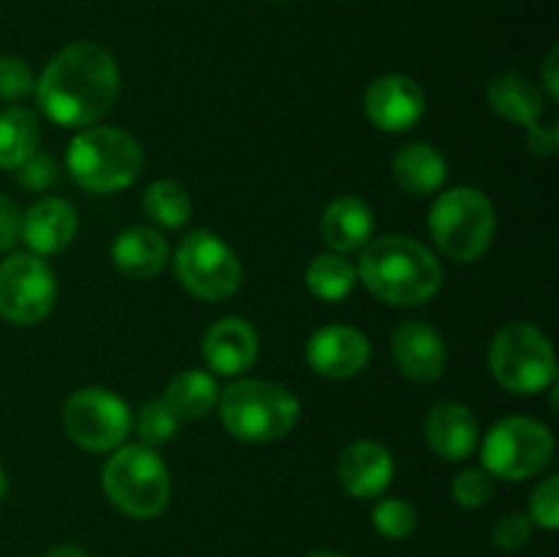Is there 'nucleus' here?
Segmentation results:
<instances>
[{
	"mask_svg": "<svg viewBox=\"0 0 559 557\" xmlns=\"http://www.w3.org/2000/svg\"><path fill=\"white\" fill-rule=\"evenodd\" d=\"M52 268L38 254H11L0 262V317L14 325H36L52 311Z\"/></svg>",
	"mask_w": 559,
	"mask_h": 557,
	"instance_id": "11",
	"label": "nucleus"
},
{
	"mask_svg": "<svg viewBox=\"0 0 559 557\" xmlns=\"http://www.w3.org/2000/svg\"><path fill=\"white\" fill-rule=\"evenodd\" d=\"M393 178L404 191L415 197H429L445 186V156L429 142H409L393 158Z\"/></svg>",
	"mask_w": 559,
	"mask_h": 557,
	"instance_id": "21",
	"label": "nucleus"
},
{
	"mask_svg": "<svg viewBox=\"0 0 559 557\" xmlns=\"http://www.w3.org/2000/svg\"><path fill=\"white\" fill-rule=\"evenodd\" d=\"M22 213L11 197L0 194V251H9L20 240Z\"/></svg>",
	"mask_w": 559,
	"mask_h": 557,
	"instance_id": "34",
	"label": "nucleus"
},
{
	"mask_svg": "<svg viewBox=\"0 0 559 557\" xmlns=\"http://www.w3.org/2000/svg\"><path fill=\"white\" fill-rule=\"evenodd\" d=\"M142 208H145V213L153 222L169 229L183 227L191 218V211H194L189 191H186L178 180L169 178L153 180V183L147 186L145 197H142Z\"/></svg>",
	"mask_w": 559,
	"mask_h": 557,
	"instance_id": "26",
	"label": "nucleus"
},
{
	"mask_svg": "<svg viewBox=\"0 0 559 557\" xmlns=\"http://www.w3.org/2000/svg\"><path fill=\"white\" fill-rule=\"evenodd\" d=\"M320 233L336 254H353V251H360L371 240L374 213L360 197H338L322 213Z\"/></svg>",
	"mask_w": 559,
	"mask_h": 557,
	"instance_id": "19",
	"label": "nucleus"
},
{
	"mask_svg": "<svg viewBox=\"0 0 559 557\" xmlns=\"http://www.w3.org/2000/svg\"><path fill=\"white\" fill-rule=\"evenodd\" d=\"M102 486L118 511L134 519H153L169 502V473L151 446H120L104 464Z\"/></svg>",
	"mask_w": 559,
	"mask_h": 557,
	"instance_id": "6",
	"label": "nucleus"
},
{
	"mask_svg": "<svg viewBox=\"0 0 559 557\" xmlns=\"http://www.w3.org/2000/svg\"><path fill=\"white\" fill-rule=\"evenodd\" d=\"M426 442L445 462H462L478 446V420L459 402H440L426 415Z\"/></svg>",
	"mask_w": 559,
	"mask_h": 557,
	"instance_id": "18",
	"label": "nucleus"
},
{
	"mask_svg": "<svg viewBox=\"0 0 559 557\" xmlns=\"http://www.w3.org/2000/svg\"><path fill=\"white\" fill-rule=\"evenodd\" d=\"M530 522L544 530H557L559 524V475H546L530 497Z\"/></svg>",
	"mask_w": 559,
	"mask_h": 557,
	"instance_id": "30",
	"label": "nucleus"
},
{
	"mask_svg": "<svg viewBox=\"0 0 559 557\" xmlns=\"http://www.w3.org/2000/svg\"><path fill=\"white\" fill-rule=\"evenodd\" d=\"M273 3H293V0H273Z\"/></svg>",
	"mask_w": 559,
	"mask_h": 557,
	"instance_id": "40",
	"label": "nucleus"
},
{
	"mask_svg": "<svg viewBox=\"0 0 559 557\" xmlns=\"http://www.w3.org/2000/svg\"><path fill=\"white\" fill-rule=\"evenodd\" d=\"M169 246L153 227H129L115 238L112 262L123 276L153 278L167 265Z\"/></svg>",
	"mask_w": 559,
	"mask_h": 557,
	"instance_id": "20",
	"label": "nucleus"
},
{
	"mask_svg": "<svg viewBox=\"0 0 559 557\" xmlns=\"http://www.w3.org/2000/svg\"><path fill=\"white\" fill-rule=\"evenodd\" d=\"M257 333L243 317H224L213 322L202 342V358L211 371L222 377H238L249 371L257 360Z\"/></svg>",
	"mask_w": 559,
	"mask_h": 557,
	"instance_id": "16",
	"label": "nucleus"
},
{
	"mask_svg": "<svg viewBox=\"0 0 559 557\" xmlns=\"http://www.w3.org/2000/svg\"><path fill=\"white\" fill-rule=\"evenodd\" d=\"M358 282V271L353 268V262L347 257L336 254H317L314 260L306 268V284H309V293L314 298L328 300V304H336L344 300L355 289Z\"/></svg>",
	"mask_w": 559,
	"mask_h": 557,
	"instance_id": "25",
	"label": "nucleus"
},
{
	"mask_svg": "<svg viewBox=\"0 0 559 557\" xmlns=\"http://www.w3.org/2000/svg\"><path fill=\"white\" fill-rule=\"evenodd\" d=\"M393 457L374 440H358L338 459V481L358 500L380 497L393 481Z\"/></svg>",
	"mask_w": 559,
	"mask_h": 557,
	"instance_id": "17",
	"label": "nucleus"
},
{
	"mask_svg": "<svg viewBox=\"0 0 559 557\" xmlns=\"http://www.w3.org/2000/svg\"><path fill=\"white\" fill-rule=\"evenodd\" d=\"M224 429L243 442L287 437L300 418V402L289 388L271 380H238L218 399Z\"/></svg>",
	"mask_w": 559,
	"mask_h": 557,
	"instance_id": "4",
	"label": "nucleus"
},
{
	"mask_svg": "<svg viewBox=\"0 0 559 557\" xmlns=\"http://www.w3.org/2000/svg\"><path fill=\"white\" fill-rule=\"evenodd\" d=\"M495 208L489 197L473 186L442 191L429 213V229L437 249L453 262H475L495 238Z\"/></svg>",
	"mask_w": 559,
	"mask_h": 557,
	"instance_id": "5",
	"label": "nucleus"
},
{
	"mask_svg": "<svg viewBox=\"0 0 559 557\" xmlns=\"http://www.w3.org/2000/svg\"><path fill=\"white\" fill-rule=\"evenodd\" d=\"M218 386L207 371L189 369L173 377L164 393V404L178 420H200L216 407Z\"/></svg>",
	"mask_w": 559,
	"mask_h": 557,
	"instance_id": "23",
	"label": "nucleus"
},
{
	"mask_svg": "<svg viewBox=\"0 0 559 557\" xmlns=\"http://www.w3.org/2000/svg\"><path fill=\"white\" fill-rule=\"evenodd\" d=\"M5 491H9V481H5V473H3V467H0V502L5 500Z\"/></svg>",
	"mask_w": 559,
	"mask_h": 557,
	"instance_id": "38",
	"label": "nucleus"
},
{
	"mask_svg": "<svg viewBox=\"0 0 559 557\" xmlns=\"http://www.w3.org/2000/svg\"><path fill=\"white\" fill-rule=\"evenodd\" d=\"M364 109L377 129L399 134L424 118L426 96L413 76L382 74L366 87Z\"/></svg>",
	"mask_w": 559,
	"mask_h": 557,
	"instance_id": "12",
	"label": "nucleus"
},
{
	"mask_svg": "<svg viewBox=\"0 0 559 557\" xmlns=\"http://www.w3.org/2000/svg\"><path fill=\"white\" fill-rule=\"evenodd\" d=\"M371 344L364 331L353 325H325L311 333L306 360L328 380H347L369 366Z\"/></svg>",
	"mask_w": 559,
	"mask_h": 557,
	"instance_id": "13",
	"label": "nucleus"
},
{
	"mask_svg": "<svg viewBox=\"0 0 559 557\" xmlns=\"http://www.w3.org/2000/svg\"><path fill=\"white\" fill-rule=\"evenodd\" d=\"M495 491V481L484 467H467L453 478L451 495L462 508H480L489 502Z\"/></svg>",
	"mask_w": 559,
	"mask_h": 557,
	"instance_id": "29",
	"label": "nucleus"
},
{
	"mask_svg": "<svg viewBox=\"0 0 559 557\" xmlns=\"http://www.w3.org/2000/svg\"><path fill=\"white\" fill-rule=\"evenodd\" d=\"M495 380L511 393L533 396L557 380V360L549 336L530 322H508L497 331L489 347Z\"/></svg>",
	"mask_w": 559,
	"mask_h": 557,
	"instance_id": "7",
	"label": "nucleus"
},
{
	"mask_svg": "<svg viewBox=\"0 0 559 557\" xmlns=\"http://www.w3.org/2000/svg\"><path fill=\"white\" fill-rule=\"evenodd\" d=\"M358 260V278L374 298L393 306H420L442 287V268L424 244L404 235L369 240Z\"/></svg>",
	"mask_w": 559,
	"mask_h": 557,
	"instance_id": "2",
	"label": "nucleus"
},
{
	"mask_svg": "<svg viewBox=\"0 0 559 557\" xmlns=\"http://www.w3.org/2000/svg\"><path fill=\"white\" fill-rule=\"evenodd\" d=\"M486 98H489V107L508 123L533 126L544 115V93L522 74L495 76L486 87Z\"/></svg>",
	"mask_w": 559,
	"mask_h": 557,
	"instance_id": "22",
	"label": "nucleus"
},
{
	"mask_svg": "<svg viewBox=\"0 0 559 557\" xmlns=\"http://www.w3.org/2000/svg\"><path fill=\"white\" fill-rule=\"evenodd\" d=\"M47 557H91V555H87V552L76 544H58L49 549Z\"/></svg>",
	"mask_w": 559,
	"mask_h": 557,
	"instance_id": "37",
	"label": "nucleus"
},
{
	"mask_svg": "<svg viewBox=\"0 0 559 557\" xmlns=\"http://www.w3.org/2000/svg\"><path fill=\"white\" fill-rule=\"evenodd\" d=\"M530 538H533V522H530L527 513L511 511L497 519L495 528H491V541L502 552L524 549L530 544Z\"/></svg>",
	"mask_w": 559,
	"mask_h": 557,
	"instance_id": "32",
	"label": "nucleus"
},
{
	"mask_svg": "<svg viewBox=\"0 0 559 557\" xmlns=\"http://www.w3.org/2000/svg\"><path fill=\"white\" fill-rule=\"evenodd\" d=\"M33 91L49 120L80 129L109 112L120 91V71L107 47L74 42L49 60Z\"/></svg>",
	"mask_w": 559,
	"mask_h": 557,
	"instance_id": "1",
	"label": "nucleus"
},
{
	"mask_svg": "<svg viewBox=\"0 0 559 557\" xmlns=\"http://www.w3.org/2000/svg\"><path fill=\"white\" fill-rule=\"evenodd\" d=\"M175 276L202 300H224L238 293L243 268L227 240L207 229H194L175 251Z\"/></svg>",
	"mask_w": 559,
	"mask_h": 557,
	"instance_id": "9",
	"label": "nucleus"
},
{
	"mask_svg": "<svg viewBox=\"0 0 559 557\" xmlns=\"http://www.w3.org/2000/svg\"><path fill=\"white\" fill-rule=\"evenodd\" d=\"M131 410L107 388H80L63 407V426L71 440L85 451H115L131 431Z\"/></svg>",
	"mask_w": 559,
	"mask_h": 557,
	"instance_id": "10",
	"label": "nucleus"
},
{
	"mask_svg": "<svg viewBox=\"0 0 559 557\" xmlns=\"http://www.w3.org/2000/svg\"><path fill=\"white\" fill-rule=\"evenodd\" d=\"M306 557H344V555H338V552L322 549V552H311V555H306Z\"/></svg>",
	"mask_w": 559,
	"mask_h": 557,
	"instance_id": "39",
	"label": "nucleus"
},
{
	"mask_svg": "<svg viewBox=\"0 0 559 557\" xmlns=\"http://www.w3.org/2000/svg\"><path fill=\"white\" fill-rule=\"evenodd\" d=\"M555 457L549 426L524 415L497 420L484 440V470L502 481H527L544 473Z\"/></svg>",
	"mask_w": 559,
	"mask_h": 557,
	"instance_id": "8",
	"label": "nucleus"
},
{
	"mask_svg": "<svg viewBox=\"0 0 559 557\" xmlns=\"http://www.w3.org/2000/svg\"><path fill=\"white\" fill-rule=\"evenodd\" d=\"M36 80H33L31 66L14 55H0V102H20L27 93H33Z\"/></svg>",
	"mask_w": 559,
	"mask_h": 557,
	"instance_id": "31",
	"label": "nucleus"
},
{
	"mask_svg": "<svg viewBox=\"0 0 559 557\" xmlns=\"http://www.w3.org/2000/svg\"><path fill=\"white\" fill-rule=\"evenodd\" d=\"M371 522H374V530L380 535L391 541H402L413 535V530L418 528V511H415L413 502L399 500V497H385L371 511Z\"/></svg>",
	"mask_w": 559,
	"mask_h": 557,
	"instance_id": "27",
	"label": "nucleus"
},
{
	"mask_svg": "<svg viewBox=\"0 0 559 557\" xmlns=\"http://www.w3.org/2000/svg\"><path fill=\"white\" fill-rule=\"evenodd\" d=\"M544 85L546 91H549V96L557 102L559 98V49L557 47H551L544 60Z\"/></svg>",
	"mask_w": 559,
	"mask_h": 557,
	"instance_id": "36",
	"label": "nucleus"
},
{
	"mask_svg": "<svg viewBox=\"0 0 559 557\" xmlns=\"http://www.w3.org/2000/svg\"><path fill=\"white\" fill-rule=\"evenodd\" d=\"M527 145H530V151L535 153V156H555L557 147H559L557 123L544 126L538 120V123L527 126Z\"/></svg>",
	"mask_w": 559,
	"mask_h": 557,
	"instance_id": "35",
	"label": "nucleus"
},
{
	"mask_svg": "<svg viewBox=\"0 0 559 557\" xmlns=\"http://www.w3.org/2000/svg\"><path fill=\"white\" fill-rule=\"evenodd\" d=\"M180 420L175 418L173 410L164 404V399L156 402H147L140 407V415L131 426H136V435H140L142 446H162V442L173 440L175 431H178Z\"/></svg>",
	"mask_w": 559,
	"mask_h": 557,
	"instance_id": "28",
	"label": "nucleus"
},
{
	"mask_svg": "<svg viewBox=\"0 0 559 557\" xmlns=\"http://www.w3.org/2000/svg\"><path fill=\"white\" fill-rule=\"evenodd\" d=\"M393 358L399 371L413 382H435L445 371L448 353L440 333L424 320H407L393 331Z\"/></svg>",
	"mask_w": 559,
	"mask_h": 557,
	"instance_id": "14",
	"label": "nucleus"
},
{
	"mask_svg": "<svg viewBox=\"0 0 559 557\" xmlns=\"http://www.w3.org/2000/svg\"><path fill=\"white\" fill-rule=\"evenodd\" d=\"M74 183L93 194H112L134 183L145 167V153L140 142L123 129L91 126L71 140L66 153Z\"/></svg>",
	"mask_w": 559,
	"mask_h": 557,
	"instance_id": "3",
	"label": "nucleus"
},
{
	"mask_svg": "<svg viewBox=\"0 0 559 557\" xmlns=\"http://www.w3.org/2000/svg\"><path fill=\"white\" fill-rule=\"evenodd\" d=\"M41 142L38 118L25 107H5L0 112V169L14 173L36 153Z\"/></svg>",
	"mask_w": 559,
	"mask_h": 557,
	"instance_id": "24",
	"label": "nucleus"
},
{
	"mask_svg": "<svg viewBox=\"0 0 559 557\" xmlns=\"http://www.w3.org/2000/svg\"><path fill=\"white\" fill-rule=\"evenodd\" d=\"M16 183L27 191H44L58 180V164L52 162L44 153H33L27 162H22L20 167L14 169Z\"/></svg>",
	"mask_w": 559,
	"mask_h": 557,
	"instance_id": "33",
	"label": "nucleus"
},
{
	"mask_svg": "<svg viewBox=\"0 0 559 557\" xmlns=\"http://www.w3.org/2000/svg\"><path fill=\"white\" fill-rule=\"evenodd\" d=\"M76 211L60 197H41L22 213L20 238L38 257L58 254L74 240Z\"/></svg>",
	"mask_w": 559,
	"mask_h": 557,
	"instance_id": "15",
	"label": "nucleus"
}]
</instances>
